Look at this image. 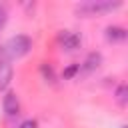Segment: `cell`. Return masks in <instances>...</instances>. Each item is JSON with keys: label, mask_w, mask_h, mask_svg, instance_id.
I'll return each mask as SVG.
<instances>
[{"label": "cell", "mask_w": 128, "mask_h": 128, "mask_svg": "<svg viewBox=\"0 0 128 128\" xmlns=\"http://www.w3.org/2000/svg\"><path fill=\"white\" fill-rule=\"evenodd\" d=\"M120 2H110V0H88L76 6V12L82 16H94V14H102V12H110L114 8H118Z\"/></svg>", "instance_id": "cell-1"}, {"label": "cell", "mask_w": 128, "mask_h": 128, "mask_svg": "<svg viewBox=\"0 0 128 128\" xmlns=\"http://www.w3.org/2000/svg\"><path fill=\"white\" fill-rule=\"evenodd\" d=\"M30 48H32V42H30V38H28V36H24V34L12 36V38L8 40V44H6V52H8L10 56H14V58L24 56Z\"/></svg>", "instance_id": "cell-2"}, {"label": "cell", "mask_w": 128, "mask_h": 128, "mask_svg": "<svg viewBox=\"0 0 128 128\" xmlns=\"http://www.w3.org/2000/svg\"><path fill=\"white\" fill-rule=\"evenodd\" d=\"M60 44H62L64 50L72 52V50H76V48L82 44V40H80V36L74 34V32H62V34H60Z\"/></svg>", "instance_id": "cell-3"}, {"label": "cell", "mask_w": 128, "mask_h": 128, "mask_svg": "<svg viewBox=\"0 0 128 128\" xmlns=\"http://www.w3.org/2000/svg\"><path fill=\"white\" fill-rule=\"evenodd\" d=\"M18 110H20L18 96H16L14 92H8V94L4 96V112H6V116H16Z\"/></svg>", "instance_id": "cell-4"}, {"label": "cell", "mask_w": 128, "mask_h": 128, "mask_svg": "<svg viewBox=\"0 0 128 128\" xmlns=\"http://www.w3.org/2000/svg\"><path fill=\"white\" fill-rule=\"evenodd\" d=\"M100 62H102V54H100V52H90V54L86 56V60L82 62V72H92V70H96V68L100 66Z\"/></svg>", "instance_id": "cell-5"}, {"label": "cell", "mask_w": 128, "mask_h": 128, "mask_svg": "<svg viewBox=\"0 0 128 128\" xmlns=\"http://www.w3.org/2000/svg\"><path fill=\"white\" fill-rule=\"evenodd\" d=\"M12 80V66L8 62H0V90H4Z\"/></svg>", "instance_id": "cell-6"}, {"label": "cell", "mask_w": 128, "mask_h": 128, "mask_svg": "<svg viewBox=\"0 0 128 128\" xmlns=\"http://www.w3.org/2000/svg\"><path fill=\"white\" fill-rule=\"evenodd\" d=\"M106 38L112 40V42H122L126 38V30L120 28V26H108L106 28Z\"/></svg>", "instance_id": "cell-7"}, {"label": "cell", "mask_w": 128, "mask_h": 128, "mask_svg": "<svg viewBox=\"0 0 128 128\" xmlns=\"http://www.w3.org/2000/svg\"><path fill=\"white\" fill-rule=\"evenodd\" d=\"M126 92H128V90H126V86H124V84H120V86H118V90H116V100H118L122 106L126 104Z\"/></svg>", "instance_id": "cell-8"}, {"label": "cell", "mask_w": 128, "mask_h": 128, "mask_svg": "<svg viewBox=\"0 0 128 128\" xmlns=\"http://www.w3.org/2000/svg\"><path fill=\"white\" fill-rule=\"evenodd\" d=\"M18 128H38V124H36V120H24Z\"/></svg>", "instance_id": "cell-9"}, {"label": "cell", "mask_w": 128, "mask_h": 128, "mask_svg": "<svg viewBox=\"0 0 128 128\" xmlns=\"http://www.w3.org/2000/svg\"><path fill=\"white\" fill-rule=\"evenodd\" d=\"M6 24V8L4 6H0V28Z\"/></svg>", "instance_id": "cell-10"}, {"label": "cell", "mask_w": 128, "mask_h": 128, "mask_svg": "<svg viewBox=\"0 0 128 128\" xmlns=\"http://www.w3.org/2000/svg\"><path fill=\"white\" fill-rule=\"evenodd\" d=\"M74 70H76V66H72V68H68V72H66V76H70V74H74Z\"/></svg>", "instance_id": "cell-11"}]
</instances>
